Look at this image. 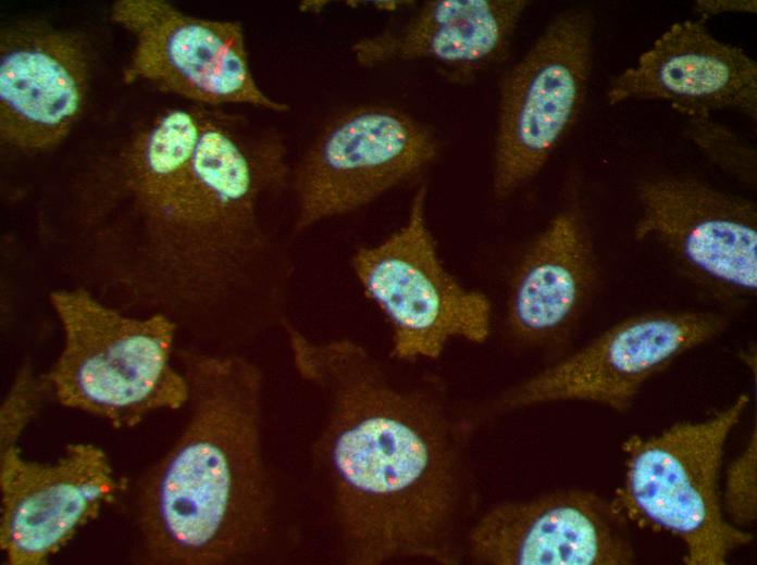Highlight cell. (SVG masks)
<instances>
[{"mask_svg":"<svg viewBox=\"0 0 757 565\" xmlns=\"http://www.w3.org/2000/svg\"><path fill=\"white\" fill-rule=\"evenodd\" d=\"M282 330L323 404L311 466L337 560L463 563L480 504L464 405L417 363L350 338H310L291 319Z\"/></svg>","mask_w":757,"mask_h":565,"instance_id":"6da1fadb","label":"cell"},{"mask_svg":"<svg viewBox=\"0 0 757 565\" xmlns=\"http://www.w3.org/2000/svg\"><path fill=\"white\" fill-rule=\"evenodd\" d=\"M291 164L275 129L208 111L191 160L142 181L120 210L110 302L162 314L220 352L282 329L296 264L276 206Z\"/></svg>","mask_w":757,"mask_h":565,"instance_id":"7a4b0ae2","label":"cell"},{"mask_svg":"<svg viewBox=\"0 0 757 565\" xmlns=\"http://www.w3.org/2000/svg\"><path fill=\"white\" fill-rule=\"evenodd\" d=\"M188 420L140 485V560L157 565L273 561L294 531L284 522L263 445L262 369L237 352L179 348Z\"/></svg>","mask_w":757,"mask_h":565,"instance_id":"3957f363","label":"cell"},{"mask_svg":"<svg viewBox=\"0 0 757 565\" xmlns=\"http://www.w3.org/2000/svg\"><path fill=\"white\" fill-rule=\"evenodd\" d=\"M49 301L64 343L45 376L62 405L122 428L187 404L186 378L173 363L172 319L125 313L74 286L50 292Z\"/></svg>","mask_w":757,"mask_h":565,"instance_id":"277c9868","label":"cell"},{"mask_svg":"<svg viewBox=\"0 0 757 565\" xmlns=\"http://www.w3.org/2000/svg\"><path fill=\"white\" fill-rule=\"evenodd\" d=\"M741 393L728 407L658 435H632L621 449L624 477L611 500L629 523L678 538L686 565H724L753 535L723 514L719 476L725 442L747 407Z\"/></svg>","mask_w":757,"mask_h":565,"instance_id":"5b68a950","label":"cell"},{"mask_svg":"<svg viewBox=\"0 0 757 565\" xmlns=\"http://www.w3.org/2000/svg\"><path fill=\"white\" fill-rule=\"evenodd\" d=\"M426 186L410 203L405 223L383 240L358 247L352 272L389 325V356L406 363L437 360L452 340L486 342L493 306L444 265L426 221Z\"/></svg>","mask_w":757,"mask_h":565,"instance_id":"8992f818","label":"cell"},{"mask_svg":"<svg viewBox=\"0 0 757 565\" xmlns=\"http://www.w3.org/2000/svg\"><path fill=\"white\" fill-rule=\"evenodd\" d=\"M729 326L728 315L717 311L638 313L496 395L464 405L466 412L476 429L505 414L556 402H586L626 413L649 379Z\"/></svg>","mask_w":757,"mask_h":565,"instance_id":"52a82bcc","label":"cell"},{"mask_svg":"<svg viewBox=\"0 0 757 565\" xmlns=\"http://www.w3.org/2000/svg\"><path fill=\"white\" fill-rule=\"evenodd\" d=\"M434 131L409 113L363 104L331 118L291 164V236L356 212L437 159Z\"/></svg>","mask_w":757,"mask_h":565,"instance_id":"ba28073f","label":"cell"},{"mask_svg":"<svg viewBox=\"0 0 757 565\" xmlns=\"http://www.w3.org/2000/svg\"><path fill=\"white\" fill-rule=\"evenodd\" d=\"M591 12L557 14L499 87L492 191L506 200L532 181L574 125L593 64Z\"/></svg>","mask_w":757,"mask_h":565,"instance_id":"9c48e42d","label":"cell"},{"mask_svg":"<svg viewBox=\"0 0 757 565\" xmlns=\"http://www.w3.org/2000/svg\"><path fill=\"white\" fill-rule=\"evenodd\" d=\"M635 197L636 241L656 243L684 279L723 306L742 309L755 300V202L683 175L643 179Z\"/></svg>","mask_w":757,"mask_h":565,"instance_id":"30bf717a","label":"cell"},{"mask_svg":"<svg viewBox=\"0 0 757 565\" xmlns=\"http://www.w3.org/2000/svg\"><path fill=\"white\" fill-rule=\"evenodd\" d=\"M112 17L135 38L128 81L144 79L200 105L289 110L255 79L238 22L193 16L161 0L117 1Z\"/></svg>","mask_w":757,"mask_h":565,"instance_id":"8fae6325","label":"cell"},{"mask_svg":"<svg viewBox=\"0 0 757 565\" xmlns=\"http://www.w3.org/2000/svg\"><path fill=\"white\" fill-rule=\"evenodd\" d=\"M630 523L611 500L563 489L504 501L477 515L464 541L475 565H630Z\"/></svg>","mask_w":757,"mask_h":565,"instance_id":"7c38bea8","label":"cell"},{"mask_svg":"<svg viewBox=\"0 0 757 565\" xmlns=\"http://www.w3.org/2000/svg\"><path fill=\"white\" fill-rule=\"evenodd\" d=\"M125 484L92 444L66 447L54 463L0 449V547L10 565H40L65 545Z\"/></svg>","mask_w":757,"mask_h":565,"instance_id":"4fadbf2b","label":"cell"},{"mask_svg":"<svg viewBox=\"0 0 757 565\" xmlns=\"http://www.w3.org/2000/svg\"><path fill=\"white\" fill-rule=\"evenodd\" d=\"M601 268L576 197L526 244L509 278L504 328L518 349L561 357L595 300Z\"/></svg>","mask_w":757,"mask_h":565,"instance_id":"5bb4252c","label":"cell"},{"mask_svg":"<svg viewBox=\"0 0 757 565\" xmlns=\"http://www.w3.org/2000/svg\"><path fill=\"white\" fill-rule=\"evenodd\" d=\"M89 61L75 34L40 23L4 30L0 48V134L24 151L57 146L86 100Z\"/></svg>","mask_w":757,"mask_h":565,"instance_id":"9a60e30c","label":"cell"},{"mask_svg":"<svg viewBox=\"0 0 757 565\" xmlns=\"http://www.w3.org/2000/svg\"><path fill=\"white\" fill-rule=\"evenodd\" d=\"M607 102H666L685 117L733 110L756 121L757 64L712 36L704 21L672 24L609 83Z\"/></svg>","mask_w":757,"mask_h":565,"instance_id":"2e32d148","label":"cell"},{"mask_svg":"<svg viewBox=\"0 0 757 565\" xmlns=\"http://www.w3.org/2000/svg\"><path fill=\"white\" fill-rule=\"evenodd\" d=\"M526 0H429L350 48L356 63L377 67L430 61L455 84L473 81L507 56Z\"/></svg>","mask_w":757,"mask_h":565,"instance_id":"e0dca14e","label":"cell"},{"mask_svg":"<svg viewBox=\"0 0 757 565\" xmlns=\"http://www.w3.org/2000/svg\"><path fill=\"white\" fill-rule=\"evenodd\" d=\"M684 136L722 172L743 185L756 187V151L711 115L686 117Z\"/></svg>","mask_w":757,"mask_h":565,"instance_id":"ac0fdd59","label":"cell"},{"mask_svg":"<svg viewBox=\"0 0 757 565\" xmlns=\"http://www.w3.org/2000/svg\"><path fill=\"white\" fill-rule=\"evenodd\" d=\"M49 397L53 394L45 374L37 375L29 363H24L1 404L0 449L17 444L23 430Z\"/></svg>","mask_w":757,"mask_h":565,"instance_id":"d6986e66","label":"cell"},{"mask_svg":"<svg viewBox=\"0 0 757 565\" xmlns=\"http://www.w3.org/2000/svg\"><path fill=\"white\" fill-rule=\"evenodd\" d=\"M722 510L739 528L750 526L757 517V428L756 420L745 448L729 464Z\"/></svg>","mask_w":757,"mask_h":565,"instance_id":"ffe728a7","label":"cell"},{"mask_svg":"<svg viewBox=\"0 0 757 565\" xmlns=\"http://www.w3.org/2000/svg\"><path fill=\"white\" fill-rule=\"evenodd\" d=\"M756 0H698L694 10L702 21L722 13H756Z\"/></svg>","mask_w":757,"mask_h":565,"instance_id":"44dd1931","label":"cell"}]
</instances>
